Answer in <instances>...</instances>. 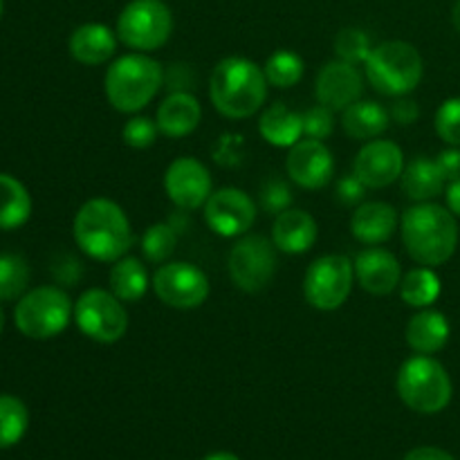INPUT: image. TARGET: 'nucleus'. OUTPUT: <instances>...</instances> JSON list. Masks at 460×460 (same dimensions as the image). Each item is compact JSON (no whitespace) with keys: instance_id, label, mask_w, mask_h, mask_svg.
<instances>
[{"instance_id":"dca6fc26","label":"nucleus","mask_w":460,"mask_h":460,"mask_svg":"<svg viewBox=\"0 0 460 460\" xmlns=\"http://www.w3.org/2000/svg\"><path fill=\"white\" fill-rule=\"evenodd\" d=\"M404 153L391 139H371L359 148L353 173L367 184V189H385L402 178Z\"/></svg>"},{"instance_id":"473e14b6","label":"nucleus","mask_w":460,"mask_h":460,"mask_svg":"<svg viewBox=\"0 0 460 460\" xmlns=\"http://www.w3.org/2000/svg\"><path fill=\"white\" fill-rule=\"evenodd\" d=\"M178 245V232L169 223H155L144 232L142 254L151 263H166Z\"/></svg>"},{"instance_id":"f3484780","label":"nucleus","mask_w":460,"mask_h":460,"mask_svg":"<svg viewBox=\"0 0 460 460\" xmlns=\"http://www.w3.org/2000/svg\"><path fill=\"white\" fill-rule=\"evenodd\" d=\"M364 93V79L362 72L358 70V66L349 61H328L326 66L319 70L317 84H314V94H317V102L328 106L331 111H341L353 106L355 102H359Z\"/></svg>"},{"instance_id":"4be33fe9","label":"nucleus","mask_w":460,"mask_h":460,"mask_svg":"<svg viewBox=\"0 0 460 460\" xmlns=\"http://www.w3.org/2000/svg\"><path fill=\"white\" fill-rule=\"evenodd\" d=\"M202 119V106L191 93H171L157 108V128L166 137H187Z\"/></svg>"},{"instance_id":"de8ad7c7","label":"nucleus","mask_w":460,"mask_h":460,"mask_svg":"<svg viewBox=\"0 0 460 460\" xmlns=\"http://www.w3.org/2000/svg\"><path fill=\"white\" fill-rule=\"evenodd\" d=\"M452 22L460 34V0H456V4H454V9H452Z\"/></svg>"},{"instance_id":"72a5a7b5","label":"nucleus","mask_w":460,"mask_h":460,"mask_svg":"<svg viewBox=\"0 0 460 460\" xmlns=\"http://www.w3.org/2000/svg\"><path fill=\"white\" fill-rule=\"evenodd\" d=\"M371 52V36L364 30H359V27H344V30L335 36V54L341 61H349L353 63V66L367 63L368 54Z\"/></svg>"},{"instance_id":"f704fd0d","label":"nucleus","mask_w":460,"mask_h":460,"mask_svg":"<svg viewBox=\"0 0 460 460\" xmlns=\"http://www.w3.org/2000/svg\"><path fill=\"white\" fill-rule=\"evenodd\" d=\"M434 126L445 144L460 148V97L445 99L440 103L434 117Z\"/></svg>"},{"instance_id":"c03bdc74","label":"nucleus","mask_w":460,"mask_h":460,"mask_svg":"<svg viewBox=\"0 0 460 460\" xmlns=\"http://www.w3.org/2000/svg\"><path fill=\"white\" fill-rule=\"evenodd\" d=\"M404 460H456L452 454L438 447H416L404 456Z\"/></svg>"},{"instance_id":"a878e982","label":"nucleus","mask_w":460,"mask_h":460,"mask_svg":"<svg viewBox=\"0 0 460 460\" xmlns=\"http://www.w3.org/2000/svg\"><path fill=\"white\" fill-rule=\"evenodd\" d=\"M400 182H402V191L407 198L416 202H431L445 191L447 180L440 173L436 160L420 155L411 164L404 166Z\"/></svg>"},{"instance_id":"a18cd8bd","label":"nucleus","mask_w":460,"mask_h":460,"mask_svg":"<svg viewBox=\"0 0 460 460\" xmlns=\"http://www.w3.org/2000/svg\"><path fill=\"white\" fill-rule=\"evenodd\" d=\"M445 196H447V209L452 211L456 218H460V178L454 180V182H449L447 193H445Z\"/></svg>"},{"instance_id":"ea45409f","label":"nucleus","mask_w":460,"mask_h":460,"mask_svg":"<svg viewBox=\"0 0 460 460\" xmlns=\"http://www.w3.org/2000/svg\"><path fill=\"white\" fill-rule=\"evenodd\" d=\"M389 115H391V121H395V124L409 126L418 121V117H420V108H418V103L413 102V99L400 97L398 102L389 108Z\"/></svg>"},{"instance_id":"39448f33","label":"nucleus","mask_w":460,"mask_h":460,"mask_svg":"<svg viewBox=\"0 0 460 460\" xmlns=\"http://www.w3.org/2000/svg\"><path fill=\"white\" fill-rule=\"evenodd\" d=\"M364 70L373 90L385 97H404L422 81L425 63L407 40H385L368 54Z\"/></svg>"},{"instance_id":"49530a36","label":"nucleus","mask_w":460,"mask_h":460,"mask_svg":"<svg viewBox=\"0 0 460 460\" xmlns=\"http://www.w3.org/2000/svg\"><path fill=\"white\" fill-rule=\"evenodd\" d=\"M202 460H241V458L234 456V454H229V452H216V454H209V456L202 458Z\"/></svg>"},{"instance_id":"aec40b11","label":"nucleus","mask_w":460,"mask_h":460,"mask_svg":"<svg viewBox=\"0 0 460 460\" xmlns=\"http://www.w3.org/2000/svg\"><path fill=\"white\" fill-rule=\"evenodd\" d=\"M117 31L103 22H84L76 27L67 40V49H70L72 58L84 66H102V63L111 61L117 52Z\"/></svg>"},{"instance_id":"7c9ffc66","label":"nucleus","mask_w":460,"mask_h":460,"mask_svg":"<svg viewBox=\"0 0 460 460\" xmlns=\"http://www.w3.org/2000/svg\"><path fill=\"white\" fill-rule=\"evenodd\" d=\"M30 413L16 395H0V449L16 445L25 436Z\"/></svg>"},{"instance_id":"ddd939ff","label":"nucleus","mask_w":460,"mask_h":460,"mask_svg":"<svg viewBox=\"0 0 460 460\" xmlns=\"http://www.w3.org/2000/svg\"><path fill=\"white\" fill-rule=\"evenodd\" d=\"M256 220V205L243 189L223 187L205 202V223L223 238L245 236Z\"/></svg>"},{"instance_id":"4c0bfd02","label":"nucleus","mask_w":460,"mask_h":460,"mask_svg":"<svg viewBox=\"0 0 460 460\" xmlns=\"http://www.w3.org/2000/svg\"><path fill=\"white\" fill-rule=\"evenodd\" d=\"M292 200H295V198H292L290 187H288L283 180L272 178L261 187V207H263V211H268V214H283L286 209H290Z\"/></svg>"},{"instance_id":"9b49d317","label":"nucleus","mask_w":460,"mask_h":460,"mask_svg":"<svg viewBox=\"0 0 460 460\" xmlns=\"http://www.w3.org/2000/svg\"><path fill=\"white\" fill-rule=\"evenodd\" d=\"M277 245L259 234H245L229 252V274L243 292H261L277 274Z\"/></svg>"},{"instance_id":"8fccbe9b","label":"nucleus","mask_w":460,"mask_h":460,"mask_svg":"<svg viewBox=\"0 0 460 460\" xmlns=\"http://www.w3.org/2000/svg\"><path fill=\"white\" fill-rule=\"evenodd\" d=\"M3 12H4V0H0V18H3Z\"/></svg>"},{"instance_id":"4468645a","label":"nucleus","mask_w":460,"mask_h":460,"mask_svg":"<svg viewBox=\"0 0 460 460\" xmlns=\"http://www.w3.org/2000/svg\"><path fill=\"white\" fill-rule=\"evenodd\" d=\"M164 191L178 209L193 211L205 207L211 191V173L196 157H178L164 173Z\"/></svg>"},{"instance_id":"e433bc0d","label":"nucleus","mask_w":460,"mask_h":460,"mask_svg":"<svg viewBox=\"0 0 460 460\" xmlns=\"http://www.w3.org/2000/svg\"><path fill=\"white\" fill-rule=\"evenodd\" d=\"M335 130V111L317 102V106L304 112V135L310 139H326Z\"/></svg>"},{"instance_id":"f8f14e48","label":"nucleus","mask_w":460,"mask_h":460,"mask_svg":"<svg viewBox=\"0 0 460 460\" xmlns=\"http://www.w3.org/2000/svg\"><path fill=\"white\" fill-rule=\"evenodd\" d=\"M151 286L162 304L178 310L200 308L211 290L207 274L187 261L162 263L153 274Z\"/></svg>"},{"instance_id":"c756f323","label":"nucleus","mask_w":460,"mask_h":460,"mask_svg":"<svg viewBox=\"0 0 460 460\" xmlns=\"http://www.w3.org/2000/svg\"><path fill=\"white\" fill-rule=\"evenodd\" d=\"M263 72L268 76V84L274 85V88H292V85L304 79L305 63L292 49H277L268 57Z\"/></svg>"},{"instance_id":"b1692460","label":"nucleus","mask_w":460,"mask_h":460,"mask_svg":"<svg viewBox=\"0 0 460 460\" xmlns=\"http://www.w3.org/2000/svg\"><path fill=\"white\" fill-rule=\"evenodd\" d=\"M259 133L272 146L292 148L304 135V115L277 102L261 115Z\"/></svg>"},{"instance_id":"bb28decb","label":"nucleus","mask_w":460,"mask_h":460,"mask_svg":"<svg viewBox=\"0 0 460 460\" xmlns=\"http://www.w3.org/2000/svg\"><path fill=\"white\" fill-rule=\"evenodd\" d=\"M108 281H111L112 295L124 301V304H137L148 292V286H151L146 268L135 256H121L119 261H115Z\"/></svg>"},{"instance_id":"f03ea898","label":"nucleus","mask_w":460,"mask_h":460,"mask_svg":"<svg viewBox=\"0 0 460 460\" xmlns=\"http://www.w3.org/2000/svg\"><path fill=\"white\" fill-rule=\"evenodd\" d=\"M400 232L407 254L427 268L447 263L458 247L456 216L436 202L409 207L400 220Z\"/></svg>"},{"instance_id":"58836bf2","label":"nucleus","mask_w":460,"mask_h":460,"mask_svg":"<svg viewBox=\"0 0 460 460\" xmlns=\"http://www.w3.org/2000/svg\"><path fill=\"white\" fill-rule=\"evenodd\" d=\"M364 196H367V184H364L355 173L344 175V178L337 182L335 198L341 202V205L355 207L364 200Z\"/></svg>"},{"instance_id":"1a4fd4ad","label":"nucleus","mask_w":460,"mask_h":460,"mask_svg":"<svg viewBox=\"0 0 460 460\" xmlns=\"http://www.w3.org/2000/svg\"><path fill=\"white\" fill-rule=\"evenodd\" d=\"M76 328L97 344H117L128 331V313L124 301L102 288H90L75 301Z\"/></svg>"},{"instance_id":"412c9836","label":"nucleus","mask_w":460,"mask_h":460,"mask_svg":"<svg viewBox=\"0 0 460 460\" xmlns=\"http://www.w3.org/2000/svg\"><path fill=\"white\" fill-rule=\"evenodd\" d=\"M398 211L389 202H364L350 216V234L364 245H380L394 236Z\"/></svg>"},{"instance_id":"9d476101","label":"nucleus","mask_w":460,"mask_h":460,"mask_svg":"<svg viewBox=\"0 0 460 460\" xmlns=\"http://www.w3.org/2000/svg\"><path fill=\"white\" fill-rule=\"evenodd\" d=\"M355 283V265L344 254L319 256L308 265L304 277V296L313 308L332 313L350 296Z\"/></svg>"},{"instance_id":"393cba45","label":"nucleus","mask_w":460,"mask_h":460,"mask_svg":"<svg viewBox=\"0 0 460 460\" xmlns=\"http://www.w3.org/2000/svg\"><path fill=\"white\" fill-rule=\"evenodd\" d=\"M391 124V115L385 106L376 102H355L349 106L341 115V126H344L346 135L359 142H371V139L380 137Z\"/></svg>"},{"instance_id":"0eeeda50","label":"nucleus","mask_w":460,"mask_h":460,"mask_svg":"<svg viewBox=\"0 0 460 460\" xmlns=\"http://www.w3.org/2000/svg\"><path fill=\"white\" fill-rule=\"evenodd\" d=\"M72 314L75 305L67 292L57 286H40L18 299L13 322L27 340L48 341L66 331Z\"/></svg>"},{"instance_id":"f257e3e1","label":"nucleus","mask_w":460,"mask_h":460,"mask_svg":"<svg viewBox=\"0 0 460 460\" xmlns=\"http://www.w3.org/2000/svg\"><path fill=\"white\" fill-rule=\"evenodd\" d=\"M75 241L84 254L102 263H115L133 245V229L126 211L108 198H90L72 223Z\"/></svg>"},{"instance_id":"2f4dec72","label":"nucleus","mask_w":460,"mask_h":460,"mask_svg":"<svg viewBox=\"0 0 460 460\" xmlns=\"http://www.w3.org/2000/svg\"><path fill=\"white\" fill-rule=\"evenodd\" d=\"M30 283V265L18 254H0V301L21 299Z\"/></svg>"},{"instance_id":"a211bd4d","label":"nucleus","mask_w":460,"mask_h":460,"mask_svg":"<svg viewBox=\"0 0 460 460\" xmlns=\"http://www.w3.org/2000/svg\"><path fill=\"white\" fill-rule=\"evenodd\" d=\"M358 283L376 296H386L402 281V268L394 252L382 247H367L353 261Z\"/></svg>"},{"instance_id":"7ed1b4c3","label":"nucleus","mask_w":460,"mask_h":460,"mask_svg":"<svg viewBox=\"0 0 460 460\" xmlns=\"http://www.w3.org/2000/svg\"><path fill=\"white\" fill-rule=\"evenodd\" d=\"M209 99L220 115L247 119L268 99V76L263 67L245 57H227L216 63L209 79Z\"/></svg>"},{"instance_id":"6e6552de","label":"nucleus","mask_w":460,"mask_h":460,"mask_svg":"<svg viewBox=\"0 0 460 460\" xmlns=\"http://www.w3.org/2000/svg\"><path fill=\"white\" fill-rule=\"evenodd\" d=\"M117 39L135 52H155L173 34V13L164 0H130L117 16Z\"/></svg>"},{"instance_id":"5701e85b","label":"nucleus","mask_w":460,"mask_h":460,"mask_svg":"<svg viewBox=\"0 0 460 460\" xmlns=\"http://www.w3.org/2000/svg\"><path fill=\"white\" fill-rule=\"evenodd\" d=\"M449 335H452V326H449L447 317L431 308H422L420 313L413 314L404 331L407 344L418 355H434L443 350L447 346Z\"/></svg>"},{"instance_id":"6ab92c4d","label":"nucleus","mask_w":460,"mask_h":460,"mask_svg":"<svg viewBox=\"0 0 460 460\" xmlns=\"http://www.w3.org/2000/svg\"><path fill=\"white\" fill-rule=\"evenodd\" d=\"M319 238V225L308 211L304 209H286L274 218L272 225V243L277 250L286 254H305L314 247Z\"/></svg>"},{"instance_id":"20e7f679","label":"nucleus","mask_w":460,"mask_h":460,"mask_svg":"<svg viewBox=\"0 0 460 460\" xmlns=\"http://www.w3.org/2000/svg\"><path fill=\"white\" fill-rule=\"evenodd\" d=\"M164 85V70L144 52H130L111 63L103 76V93L115 111L133 115L146 108Z\"/></svg>"},{"instance_id":"37998d69","label":"nucleus","mask_w":460,"mask_h":460,"mask_svg":"<svg viewBox=\"0 0 460 460\" xmlns=\"http://www.w3.org/2000/svg\"><path fill=\"white\" fill-rule=\"evenodd\" d=\"M166 79V88L171 93H189L191 88V75H189V66H171L169 75L164 76Z\"/></svg>"},{"instance_id":"79ce46f5","label":"nucleus","mask_w":460,"mask_h":460,"mask_svg":"<svg viewBox=\"0 0 460 460\" xmlns=\"http://www.w3.org/2000/svg\"><path fill=\"white\" fill-rule=\"evenodd\" d=\"M241 148H243V142L238 135H225V137L220 139V146L216 148V160L223 162L225 155H229V166L238 164L243 155Z\"/></svg>"},{"instance_id":"c9c22d12","label":"nucleus","mask_w":460,"mask_h":460,"mask_svg":"<svg viewBox=\"0 0 460 460\" xmlns=\"http://www.w3.org/2000/svg\"><path fill=\"white\" fill-rule=\"evenodd\" d=\"M157 133H160L157 121H153L151 117H130L121 128V139L130 148H148L155 144Z\"/></svg>"},{"instance_id":"a19ab883","label":"nucleus","mask_w":460,"mask_h":460,"mask_svg":"<svg viewBox=\"0 0 460 460\" xmlns=\"http://www.w3.org/2000/svg\"><path fill=\"white\" fill-rule=\"evenodd\" d=\"M436 164H438L440 173L447 182H454V180L460 178V148L452 146V148H445V151L438 153L436 157Z\"/></svg>"},{"instance_id":"09e8293b","label":"nucleus","mask_w":460,"mask_h":460,"mask_svg":"<svg viewBox=\"0 0 460 460\" xmlns=\"http://www.w3.org/2000/svg\"><path fill=\"white\" fill-rule=\"evenodd\" d=\"M3 331H4V313L3 308H0V335H3Z\"/></svg>"},{"instance_id":"2eb2a0df","label":"nucleus","mask_w":460,"mask_h":460,"mask_svg":"<svg viewBox=\"0 0 460 460\" xmlns=\"http://www.w3.org/2000/svg\"><path fill=\"white\" fill-rule=\"evenodd\" d=\"M286 171L295 184L308 191L323 189L335 175V160L332 153L322 139H299L290 148L286 160Z\"/></svg>"},{"instance_id":"cd10ccee","label":"nucleus","mask_w":460,"mask_h":460,"mask_svg":"<svg viewBox=\"0 0 460 460\" xmlns=\"http://www.w3.org/2000/svg\"><path fill=\"white\" fill-rule=\"evenodd\" d=\"M31 216L30 191L21 180L9 173H0V229L22 227Z\"/></svg>"},{"instance_id":"c85d7f7f","label":"nucleus","mask_w":460,"mask_h":460,"mask_svg":"<svg viewBox=\"0 0 460 460\" xmlns=\"http://www.w3.org/2000/svg\"><path fill=\"white\" fill-rule=\"evenodd\" d=\"M400 296L407 305L411 308H431L436 304V299L440 296V279L438 274L434 272L427 265H420V268L409 270L407 274L400 281Z\"/></svg>"},{"instance_id":"423d86ee","label":"nucleus","mask_w":460,"mask_h":460,"mask_svg":"<svg viewBox=\"0 0 460 460\" xmlns=\"http://www.w3.org/2000/svg\"><path fill=\"white\" fill-rule=\"evenodd\" d=\"M395 386L400 400L418 413H440L452 402V377L431 355H413L404 359Z\"/></svg>"}]
</instances>
